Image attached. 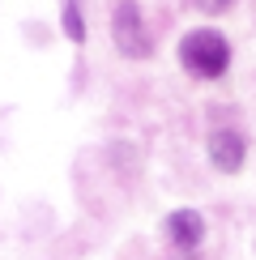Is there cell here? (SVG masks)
<instances>
[{
    "label": "cell",
    "instance_id": "1",
    "mask_svg": "<svg viewBox=\"0 0 256 260\" xmlns=\"http://www.w3.org/2000/svg\"><path fill=\"white\" fill-rule=\"evenodd\" d=\"M179 60L188 64L201 77H222L231 64V43L218 35V30H192V35L179 43Z\"/></svg>",
    "mask_w": 256,
    "mask_h": 260
},
{
    "label": "cell",
    "instance_id": "2",
    "mask_svg": "<svg viewBox=\"0 0 256 260\" xmlns=\"http://www.w3.org/2000/svg\"><path fill=\"white\" fill-rule=\"evenodd\" d=\"M111 39H115V47H120V56H128V60H145L149 56L154 43H149L141 9H137L133 0H120V5H115V13H111Z\"/></svg>",
    "mask_w": 256,
    "mask_h": 260
},
{
    "label": "cell",
    "instance_id": "3",
    "mask_svg": "<svg viewBox=\"0 0 256 260\" xmlns=\"http://www.w3.org/2000/svg\"><path fill=\"white\" fill-rule=\"evenodd\" d=\"M243 154H248V145H243V137L231 133V128H218V133L209 137V162L222 175H235V171L243 167Z\"/></svg>",
    "mask_w": 256,
    "mask_h": 260
},
{
    "label": "cell",
    "instance_id": "4",
    "mask_svg": "<svg viewBox=\"0 0 256 260\" xmlns=\"http://www.w3.org/2000/svg\"><path fill=\"white\" fill-rule=\"evenodd\" d=\"M167 235L175 239V247L192 252V247L205 239V218H201L197 209H175V213L167 218Z\"/></svg>",
    "mask_w": 256,
    "mask_h": 260
},
{
    "label": "cell",
    "instance_id": "5",
    "mask_svg": "<svg viewBox=\"0 0 256 260\" xmlns=\"http://www.w3.org/2000/svg\"><path fill=\"white\" fill-rule=\"evenodd\" d=\"M64 35H69L73 43H81V39H85V21H81L77 0H64Z\"/></svg>",
    "mask_w": 256,
    "mask_h": 260
},
{
    "label": "cell",
    "instance_id": "6",
    "mask_svg": "<svg viewBox=\"0 0 256 260\" xmlns=\"http://www.w3.org/2000/svg\"><path fill=\"white\" fill-rule=\"evenodd\" d=\"M201 9H205V13H222V9H231L235 0H197Z\"/></svg>",
    "mask_w": 256,
    "mask_h": 260
},
{
    "label": "cell",
    "instance_id": "7",
    "mask_svg": "<svg viewBox=\"0 0 256 260\" xmlns=\"http://www.w3.org/2000/svg\"><path fill=\"white\" fill-rule=\"evenodd\" d=\"M175 260H197V256H175Z\"/></svg>",
    "mask_w": 256,
    "mask_h": 260
}]
</instances>
